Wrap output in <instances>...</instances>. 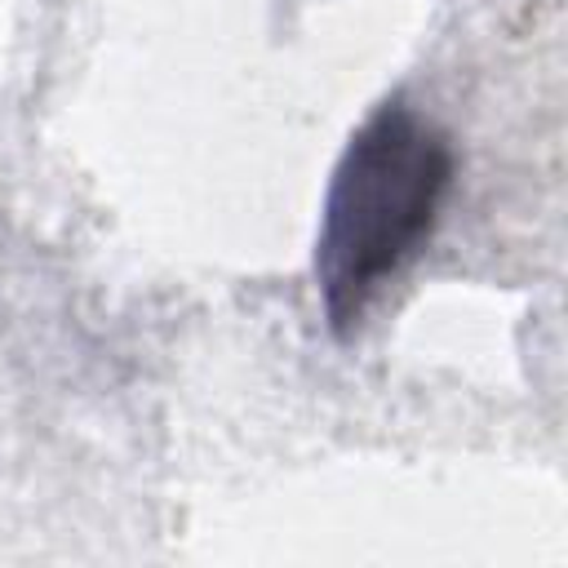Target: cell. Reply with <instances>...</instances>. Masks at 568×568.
Segmentation results:
<instances>
[{
  "label": "cell",
  "instance_id": "cell-1",
  "mask_svg": "<svg viewBox=\"0 0 568 568\" xmlns=\"http://www.w3.org/2000/svg\"><path fill=\"white\" fill-rule=\"evenodd\" d=\"M453 182L448 138L413 106L382 102L346 142L324 200L315 275L333 333H351L430 235Z\"/></svg>",
  "mask_w": 568,
  "mask_h": 568
}]
</instances>
